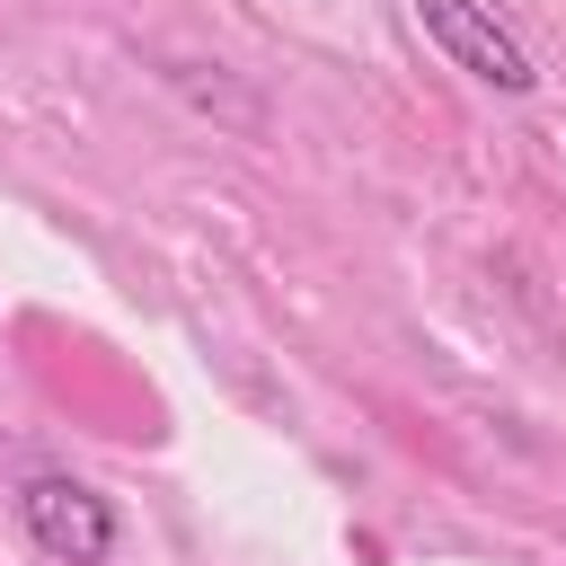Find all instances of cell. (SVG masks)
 Returning a JSON list of instances; mask_svg holds the SVG:
<instances>
[{
	"mask_svg": "<svg viewBox=\"0 0 566 566\" xmlns=\"http://www.w3.org/2000/svg\"><path fill=\"white\" fill-rule=\"evenodd\" d=\"M18 522H27V539H35L44 557H62V566H106V557H115V504H106L97 486L62 478V469L18 486Z\"/></svg>",
	"mask_w": 566,
	"mask_h": 566,
	"instance_id": "6da1fadb",
	"label": "cell"
},
{
	"mask_svg": "<svg viewBox=\"0 0 566 566\" xmlns=\"http://www.w3.org/2000/svg\"><path fill=\"white\" fill-rule=\"evenodd\" d=\"M416 27L469 71V80H486L495 97H531L539 88V71H531V53L513 44V27L486 9V0H416Z\"/></svg>",
	"mask_w": 566,
	"mask_h": 566,
	"instance_id": "7a4b0ae2",
	"label": "cell"
}]
</instances>
